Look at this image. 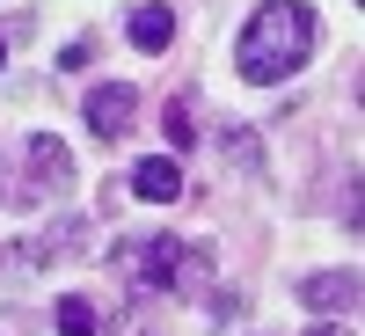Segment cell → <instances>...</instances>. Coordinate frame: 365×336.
<instances>
[{
    "label": "cell",
    "instance_id": "1",
    "mask_svg": "<svg viewBox=\"0 0 365 336\" xmlns=\"http://www.w3.org/2000/svg\"><path fill=\"white\" fill-rule=\"evenodd\" d=\"M314 44H322L314 8H299V0H263V8L249 15V29H241V73H249L256 88H278V81H292L299 66H307Z\"/></svg>",
    "mask_w": 365,
    "mask_h": 336
},
{
    "label": "cell",
    "instance_id": "2",
    "mask_svg": "<svg viewBox=\"0 0 365 336\" xmlns=\"http://www.w3.org/2000/svg\"><path fill=\"white\" fill-rule=\"evenodd\" d=\"M117 278H125L132 292H175V300H197L212 263L197 241H175V234H146V241H125V249L110 256Z\"/></svg>",
    "mask_w": 365,
    "mask_h": 336
},
{
    "label": "cell",
    "instance_id": "3",
    "mask_svg": "<svg viewBox=\"0 0 365 336\" xmlns=\"http://www.w3.org/2000/svg\"><path fill=\"white\" fill-rule=\"evenodd\" d=\"M132 110H139V88H132V81H103V88H88V132H96V139H125Z\"/></svg>",
    "mask_w": 365,
    "mask_h": 336
},
{
    "label": "cell",
    "instance_id": "4",
    "mask_svg": "<svg viewBox=\"0 0 365 336\" xmlns=\"http://www.w3.org/2000/svg\"><path fill=\"white\" fill-rule=\"evenodd\" d=\"M22 154H29V168H37L44 190H73V154H66V139H58V132H29Z\"/></svg>",
    "mask_w": 365,
    "mask_h": 336
},
{
    "label": "cell",
    "instance_id": "5",
    "mask_svg": "<svg viewBox=\"0 0 365 336\" xmlns=\"http://www.w3.org/2000/svg\"><path fill=\"white\" fill-rule=\"evenodd\" d=\"M125 37H132L139 51H168V44H175V8H161V0H146V8H132Z\"/></svg>",
    "mask_w": 365,
    "mask_h": 336
},
{
    "label": "cell",
    "instance_id": "6",
    "mask_svg": "<svg viewBox=\"0 0 365 336\" xmlns=\"http://www.w3.org/2000/svg\"><path fill=\"white\" fill-rule=\"evenodd\" d=\"M299 300H307V307H322V315H344L351 300H358V278H351V270H314V278L299 285Z\"/></svg>",
    "mask_w": 365,
    "mask_h": 336
},
{
    "label": "cell",
    "instance_id": "7",
    "mask_svg": "<svg viewBox=\"0 0 365 336\" xmlns=\"http://www.w3.org/2000/svg\"><path fill=\"white\" fill-rule=\"evenodd\" d=\"M132 190H139L146 205H175V198H182V168H175L168 154H161V161H139V168H132Z\"/></svg>",
    "mask_w": 365,
    "mask_h": 336
},
{
    "label": "cell",
    "instance_id": "8",
    "mask_svg": "<svg viewBox=\"0 0 365 336\" xmlns=\"http://www.w3.org/2000/svg\"><path fill=\"white\" fill-rule=\"evenodd\" d=\"M58 336H96V300H58Z\"/></svg>",
    "mask_w": 365,
    "mask_h": 336
},
{
    "label": "cell",
    "instance_id": "9",
    "mask_svg": "<svg viewBox=\"0 0 365 336\" xmlns=\"http://www.w3.org/2000/svg\"><path fill=\"white\" fill-rule=\"evenodd\" d=\"M161 125H168V146H175V154H190V146H197V132H190V103H168Z\"/></svg>",
    "mask_w": 365,
    "mask_h": 336
},
{
    "label": "cell",
    "instance_id": "10",
    "mask_svg": "<svg viewBox=\"0 0 365 336\" xmlns=\"http://www.w3.org/2000/svg\"><path fill=\"white\" fill-rule=\"evenodd\" d=\"M88 58H96V44H88V37H81V44H66V58H58V66H66V73H81V66H88Z\"/></svg>",
    "mask_w": 365,
    "mask_h": 336
},
{
    "label": "cell",
    "instance_id": "11",
    "mask_svg": "<svg viewBox=\"0 0 365 336\" xmlns=\"http://www.w3.org/2000/svg\"><path fill=\"white\" fill-rule=\"evenodd\" d=\"M307 336H351V329H344V322H314Z\"/></svg>",
    "mask_w": 365,
    "mask_h": 336
}]
</instances>
